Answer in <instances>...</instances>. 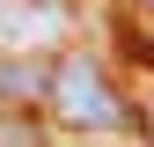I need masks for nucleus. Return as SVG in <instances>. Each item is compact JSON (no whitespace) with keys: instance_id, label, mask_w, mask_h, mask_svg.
Listing matches in <instances>:
<instances>
[{"instance_id":"1","label":"nucleus","mask_w":154,"mask_h":147,"mask_svg":"<svg viewBox=\"0 0 154 147\" xmlns=\"http://www.w3.org/2000/svg\"><path fill=\"white\" fill-rule=\"evenodd\" d=\"M44 103H51L59 125H73V133H125L132 125V110H125L118 88H110V74L95 59H81V52L44 74Z\"/></svg>"},{"instance_id":"2","label":"nucleus","mask_w":154,"mask_h":147,"mask_svg":"<svg viewBox=\"0 0 154 147\" xmlns=\"http://www.w3.org/2000/svg\"><path fill=\"white\" fill-rule=\"evenodd\" d=\"M0 96H44V74L22 66V59L8 52V59H0Z\"/></svg>"},{"instance_id":"3","label":"nucleus","mask_w":154,"mask_h":147,"mask_svg":"<svg viewBox=\"0 0 154 147\" xmlns=\"http://www.w3.org/2000/svg\"><path fill=\"white\" fill-rule=\"evenodd\" d=\"M0 147H37V140L22 133V125H8V118H0Z\"/></svg>"},{"instance_id":"4","label":"nucleus","mask_w":154,"mask_h":147,"mask_svg":"<svg viewBox=\"0 0 154 147\" xmlns=\"http://www.w3.org/2000/svg\"><path fill=\"white\" fill-rule=\"evenodd\" d=\"M125 8H140V15H154V0H125Z\"/></svg>"}]
</instances>
